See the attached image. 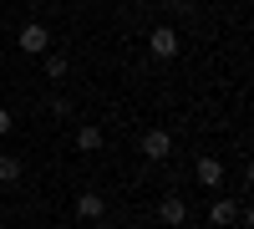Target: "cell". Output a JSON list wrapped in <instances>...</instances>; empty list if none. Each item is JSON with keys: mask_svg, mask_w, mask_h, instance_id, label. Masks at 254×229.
<instances>
[{"mask_svg": "<svg viewBox=\"0 0 254 229\" xmlns=\"http://www.w3.org/2000/svg\"><path fill=\"white\" fill-rule=\"evenodd\" d=\"M137 148H142V158H153V163H163L168 153H173V138H168L163 128H147V133L137 138Z\"/></svg>", "mask_w": 254, "mask_h": 229, "instance_id": "1", "label": "cell"}, {"mask_svg": "<svg viewBox=\"0 0 254 229\" xmlns=\"http://www.w3.org/2000/svg\"><path fill=\"white\" fill-rule=\"evenodd\" d=\"M46 46H51V31L41 20H26L20 26V51H46Z\"/></svg>", "mask_w": 254, "mask_h": 229, "instance_id": "2", "label": "cell"}, {"mask_svg": "<svg viewBox=\"0 0 254 229\" xmlns=\"http://www.w3.org/2000/svg\"><path fill=\"white\" fill-rule=\"evenodd\" d=\"M147 46H153V56H163V61H168V56H178V31L158 26V31H153V41H147Z\"/></svg>", "mask_w": 254, "mask_h": 229, "instance_id": "3", "label": "cell"}, {"mask_svg": "<svg viewBox=\"0 0 254 229\" xmlns=\"http://www.w3.org/2000/svg\"><path fill=\"white\" fill-rule=\"evenodd\" d=\"M158 219H163V224H183V219H188V199H178V194H168V199L158 204Z\"/></svg>", "mask_w": 254, "mask_h": 229, "instance_id": "4", "label": "cell"}, {"mask_svg": "<svg viewBox=\"0 0 254 229\" xmlns=\"http://www.w3.org/2000/svg\"><path fill=\"white\" fill-rule=\"evenodd\" d=\"M234 214H239V204H234V199H214V204H208V219H214V224H229Z\"/></svg>", "mask_w": 254, "mask_h": 229, "instance_id": "5", "label": "cell"}, {"mask_svg": "<svg viewBox=\"0 0 254 229\" xmlns=\"http://www.w3.org/2000/svg\"><path fill=\"white\" fill-rule=\"evenodd\" d=\"M219 178H224V163H219V158H198V183H208V189H214Z\"/></svg>", "mask_w": 254, "mask_h": 229, "instance_id": "6", "label": "cell"}, {"mask_svg": "<svg viewBox=\"0 0 254 229\" xmlns=\"http://www.w3.org/2000/svg\"><path fill=\"white\" fill-rule=\"evenodd\" d=\"M76 148H81V153H97V148H102V128H81V133H76Z\"/></svg>", "mask_w": 254, "mask_h": 229, "instance_id": "7", "label": "cell"}, {"mask_svg": "<svg viewBox=\"0 0 254 229\" xmlns=\"http://www.w3.org/2000/svg\"><path fill=\"white\" fill-rule=\"evenodd\" d=\"M76 214H81V219H102V199H97V194H81V199H76Z\"/></svg>", "mask_w": 254, "mask_h": 229, "instance_id": "8", "label": "cell"}, {"mask_svg": "<svg viewBox=\"0 0 254 229\" xmlns=\"http://www.w3.org/2000/svg\"><path fill=\"white\" fill-rule=\"evenodd\" d=\"M15 178H20V158L0 153V183H15Z\"/></svg>", "mask_w": 254, "mask_h": 229, "instance_id": "9", "label": "cell"}, {"mask_svg": "<svg viewBox=\"0 0 254 229\" xmlns=\"http://www.w3.org/2000/svg\"><path fill=\"white\" fill-rule=\"evenodd\" d=\"M46 76H56V81L66 76V56H46Z\"/></svg>", "mask_w": 254, "mask_h": 229, "instance_id": "10", "label": "cell"}, {"mask_svg": "<svg viewBox=\"0 0 254 229\" xmlns=\"http://www.w3.org/2000/svg\"><path fill=\"white\" fill-rule=\"evenodd\" d=\"M5 133H10V112L0 107V138H5Z\"/></svg>", "mask_w": 254, "mask_h": 229, "instance_id": "11", "label": "cell"}, {"mask_svg": "<svg viewBox=\"0 0 254 229\" xmlns=\"http://www.w3.org/2000/svg\"><path fill=\"white\" fill-rule=\"evenodd\" d=\"M102 229H117V224H102Z\"/></svg>", "mask_w": 254, "mask_h": 229, "instance_id": "12", "label": "cell"}]
</instances>
